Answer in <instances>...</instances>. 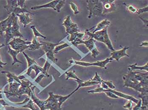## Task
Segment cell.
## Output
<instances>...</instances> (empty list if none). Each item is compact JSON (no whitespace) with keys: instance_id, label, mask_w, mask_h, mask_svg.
<instances>
[{"instance_id":"1","label":"cell","mask_w":148,"mask_h":110,"mask_svg":"<svg viewBox=\"0 0 148 110\" xmlns=\"http://www.w3.org/2000/svg\"><path fill=\"white\" fill-rule=\"evenodd\" d=\"M35 88L34 86L31 88V98L33 101L40 108V110H62V105L63 103L78 90L76 89L71 93L66 96L55 94L53 92H49L48 93L49 96L48 99L42 101L36 96L34 92Z\"/></svg>"},{"instance_id":"2","label":"cell","mask_w":148,"mask_h":110,"mask_svg":"<svg viewBox=\"0 0 148 110\" xmlns=\"http://www.w3.org/2000/svg\"><path fill=\"white\" fill-rule=\"evenodd\" d=\"M124 87L132 88L140 94H148V73L129 71L123 77Z\"/></svg>"},{"instance_id":"3","label":"cell","mask_w":148,"mask_h":110,"mask_svg":"<svg viewBox=\"0 0 148 110\" xmlns=\"http://www.w3.org/2000/svg\"><path fill=\"white\" fill-rule=\"evenodd\" d=\"M17 17L14 13L10 14L8 27L5 31L4 35L6 45H8L10 42V40L12 38H24V37L20 31V28L18 24Z\"/></svg>"},{"instance_id":"4","label":"cell","mask_w":148,"mask_h":110,"mask_svg":"<svg viewBox=\"0 0 148 110\" xmlns=\"http://www.w3.org/2000/svg\"><path fill=\"white\" fill-rule=\"evenodd\" d=\"M22 53L25 59L27 60V63H28V69L26 73V74L30 76L32 72V71H34L36 74L35 77H36L41 72L43 74H44L46 77H50V75L48 74V72L50 67L51 66V64L49 63L48 61H46L43 67H42L37 63L34 59L30 58L29 55L25 53L24 52H23Z\"/></svg>"},{"instance_id":"5","label":"cell","mask_w":148,"mask_h":110,"mask_svg":"<svg viewBox=\"0 0 148 110\" xmlns=\"http://www.w3.org/2000/svg\"><path fill=\"white\" fill-rule=\"evenodd\" d=\"M108 27H106L102 30L97 32L95 33L90 32L88 30H86L85 32L86 35H88L89 38H92L98 41L103 43L106 45L109 49L112 51H115V49L112 44V42L109 37L108 33Z\"/></svg>"},{"instance_id":"6","label":"cell","mask_w":148,"mask_h":110,"mask_svg":"<svg viewBox=\"0 0 148 110\" xmlns=\"http://www.w3.org/2000/svg\"><path fill=\"white\" fill-rule=\"evenodd\" d=\"M87 9L89 11L88 18L91 19L93 17H98L103 14V3L100 0L86 1Z\"/></svg>"},{"instance_id":"7","label":"cell","mask_w":148,"mask_h":110,"mask_svg":"<svg viewBox=\"0 0 148 110\" xmlns=\"http://www.w3.org/2000/svg\"><path fill=\"white\" fill-rule=\"evenodd\" d=\"M113 59L111 58H107L106 59L101 61H97L95 62H87L82 61L75 60L74 59L70 60L69 63L70 64H73L74 65H78V66H84V67H88V66H95L101 67V68L106 69V66L109 63L113 61Z\"/></svg>"},{"instance_id":"8","label":"cell","mask_w":148,"mask_h":110,"mask_svg":"<svg viewBox=\"0 0 148 110\" xmlns=\"http://www.w3.org/2000/svg\"><path fill=\"white\" fill-rule=\"evenodd\" d=\"M107 91L111 92L114 94L117 95L118 97L123 98V99H126L127 100H130L132 102L136 104L138 103L139 101L138 99H136L131 95H128V94H126L122 93V92H120L117 91L115 90H112V89H109V88L108 90H105V89H103V88H101V87H99L96 88V89H94V90H90L88 91V92L89 93L94 94L105 92Z\"/></svg>"},{"instance_id":"9","label":"cell","mask_w":148,"mask_h":110,"mask_svg":"<svg viewBox=\"0 0 148 110\" xmlns=\"http://www.w3.org/2000/svg\"><path fill=\"white\" fill-rule=\"evenodd\" d=\"M31 43V42L26 41L21 38H14L7 45H10L12 49L22 53L25 50L29 49V45Z\"/></svg>"},{"instance_id":"10","label":"cell","mask_w":148,"mask_h":110,"mask_svg":"<svg viewBox=\"0 0 148 110\" xmlns=\"http://www.w3.org/2000/svg\"><path fill=\"white\" fill-rule=\"evenodd\" d=\"M62 25L65 28L66 33L70 35L80 32L77 24L73 22L70 16L66 17L63 22Z\"/></svg>"},{"instance_id":"11","label":"cell","mask_w":148,"mask_h":110,"mask_svg":"<svg viewBox=\"0 0 148 110\" xmlns=\"http://www.w3.org/2000/svg\"><path fill=\"white\" fill-rule=\"evenodd\" d=\"M81 44L85 45L88 49L91 52V56L94 58H97V56L100 53L95 44V40L92 38H89L88 40H83L81 42Z\"/></svg>"},{"instance_id":"12","label":"cell","mask_w":148,"mask_h":110,"mask_svg":"<svg viewBox=\"0 0 148 110\" xmlns=\"http://www.w3.org/2000/svg\"><path fill=\"white\" fill-rule=\"evenodd\" d=\"M103 3V15L110 13L116 11V6L114 3L116 1L115 0H105L101 1Z\"/></svg>"},{"instance_id":"13","label":"cell","mask_w":148,"mask_h":110,"mask_svg":"<svg viewBox=\"0 0 148 110\" xmlns=\"http://www.w3.org/2000/svg\"><path fill=\"white\" fill-rule=\"evenodd\" d=\"M129 49V47H125L118 51H114L111 53V58L113 60L115 59L117 61H119L121 58L125 57H129V55L127 53V50Z\"/></svg>"},{"instance_id":"14","label":"cell","mask_w":148,"mask_h":110,"mask_svg":"<svg viewBox=\"0 0 148 110\" xmlns=\"http://www.w3.org/2000/svg\"><path fill=\"white\" fill-rule=\"evenodd\" d=\"M59 1V0L53 1L46 3V4H43V5L32 6L31 9L33 10H36L40 9H43V8H51L54 10L55 11L56 6Z\"/></svg>"},{"instance_id":"15","label":"cell","mask_w":148,"mask_h":110,"mask_svg":"<svg viewBox=\"0 0 148 110\" xmlns=\"http://www.w3.org/2000/svg\"><path fill=\"white\" fill-rule=\"evenodd\" d=\"M6 5L4 6L8 14L13 13L17 7L19 6L17 1H6Z\"/></svg>"},{"instance_id":"16","label":"cell","mask_w":148,"mask_h":110,"mask_svg":"<svg viewBox=\"0 0 148 110\" xmlns=\"http://www.w3.org/2000/svg\"><path fill=\"white\" fill-rule=\"evenodd\" d=\"M29 14L30 13H24L16 16L19 17L20 22L22 24L24 27H26L28 24L32 22L33 19L30 17Z\"/></svg>"},{"instance_id":"17","label":"cell","mask_w":148,"mask_h":110,"mask_svg":"<svg viewBox=\"0 0 148 110\" xmlns=\"http://www.w3.org/2000/svg\"><path fill=\"white\" fill-rule=\"evenodd\" d=\"M78 84V86L76 89L77 90H79L80 88H84V87H90V86H95L100 84V83L97 82L92 81L91 80L87 81H84L83 80L80 79L78 80L75 81Z\"/></svg>"},{"instance_id":"18","label":"cell","mask_w":148,"mask_h":110,"mask_svg":"<svg viewBox=\"0 0 148 110\" xmlns=\"http://www.w3.org/2000/svg\"><path fill=\"white\" fill-rule=\"evenodd\" d=\"M40 43L42 44V49L44 51L45 53L49 51H53L56 46L60 44L59 43H53L45 41H41Z\"/></svg>"},{"instance_id":"19","label":"cell","mask_w":148,"mask_h":110,"mask_svg":"<svg viewBox=\"0 0 148 110\" xmlns=\"http://www.w3.org/2000/svg\"><path fill=\"white\" fill-rule=\"evenodd\" d=\"M20 53L21 52L19 51L12 49L10 46L8 47V53L12 56L13 59V60L12 63V65H14V64H15V63H23L22 62L19 61V60L17 59V55L19 53Z\"/></svg>"},{"instance_id":"20","label":"cell","mask_w":148,"mask_h":110,"mask_svg":"<svg viewBox=\"0 0 148 110\" xmlns=\"http://www.w3.org/2000/svg\"><path fill=\"white\" fill-rule=\"evenodd\" d=\"M110 24V22L107 19L103 20L102 21L100 22L96 26L94 30L93 31L92 33H95L99 31L102 30L103 29H105L106 27H108Z\"/></svg>"},{"instance_id":"21","label":"cell","mask_w":148,"mask_h":110,"mask_svg":"<svg viewBox=\"0 0 148 110\" xmlns=\"http://www.w3.org/2000/svg\"><path fill=\"white\" fill-rule=\"evenodd\" d=\"M32 43L29 45V50H38L40 49V47H42V44L39 41L37 38L34 37L32 41L31 42Z\"/></svg>"},{"instance_id":"22","label":"cell","mask_w":148,"mask_h":110,"mask_svg":"<svg viewBox=\"0 0 148 110\" xmlns=\"http://www.w3.org/2000/svg\"><path fill=\"white\" fill-rule=\"evenodd\" d=\"M129 71H134L135 70H140L146 71L148 72V63L143 66H138L137 63L130 65L128 66Z\"/></svg>"},{"instance_id":"23","label":"cell","mask_w":148,"mask_h":110,"mask_svg":"<svg viewBox=\"0 0 148 110\" xmlns=\"http://www.w3.org/2000/svg\"><path fill=\"white\" fill-rule=\"evenodd\" d=\"M10 15L5 20L0 22V35H2L8 28Z\"/></svg>"},{"instance_id":"24","label":"cell","mask_w":148,"mask_h":110,"mask_svg":"<svg viewBox=\"0 0 148 110\" xmlns=\"http://www.w3.org/2000/svg\"><path fill=\"white\" fill-rule=\"evenodd\" d=\"M86 35L85 32H76L73 34H70V37H69V41L70 42H72L74 40H75L77 38H80L84 39V37Z\"/></svg>"},{"instance_id":"25","label":"cell","mask_w":148,"mask_h":110,"mask_svg":"<svg viewBox=\"0 0 148 110\" xmlns=\"http://www.w3.org/2000/svg\"><path fill=\"white\" fill-rule=\"evenodd\" d=\"M66 80H69V79H73L75 80V81L79 80L80 78L77 77L75 74V71H70L66 72H65Z\"/></svg>"},{"instance_id":"26","label":"cell","mask_w":148,"mask_h":110,"mask_svg":"<svg viewBox=\"0 0 148 110\" xmlns=\"http://www.w3.org/2000/svg\"><path fill=\"white\" fill-rule=\"evenodd\" d=\"M69 46H70V45L67 44V43H63V44L58 45L57 46H56L55 48L53 51L54 53L55 54H57L61 50L68 48Z\"/></svg>"},{"instance_id":"27","label":"cell","mask_w":148,"mask_h":110,"mask_svg":"<svg viewBox=\"0 0 148 110\" xmlns=\"http://www.w3.org/2000/svg\"><path fill=\"white\" fill-rule=\"evenodd\" d=\"M30 28L32 30L34 34V37L37 38L38 37H40V38H43L44 39H46V37L42 34L40 32L38 31L35 25H32L30 27Z\"/></svg>"},{"instance_id":"28","label":"cell","mask_w":148,"mask_h":110,"mask_svg":"<svg viewBox=\"0 0 148 110\" xmlns=\"http://www.w3.org/2000/svg\"><path fill=\"white\" fill-rule=\"evenodd\" d=\"M47 57L51 61L53 62L56 63L58 61V59L56 58L54 56V53L53 51H49L45 53Z\"/></svg>"},{"instance_id":"29","label":"cell","mask_w":148,"mask_h":110,"mask_svg":"<svg viewBox=\"0 0 148 110\" xmlns=\"http://www.w3.org/2000/svg\"><path fill=\"white\" fill-rule=\"evenodd\" d=\"M139 98L142 101V106H145L148 107V94H140L138 95Z\"/></svg>"},{"instance_id":"30","label":"cell","mask_w":148,"mask_h":110,"mask_svg":"<svg viewBox=\"0 0 148 110\" xmlns=\"http://www.w3.org/2000/svg\"><path fill=\"white\" fill-rule=\"evenodd\" d=\"M32 99H30L27 104L23 106L22 108H28L31 109L32 110H40L39 109H36L34 105V103Z\"/></svg>"},{"instance_id":"31","label":"cell","mask_w":148,"mask_h":110,"mask_svg":"<svg viewBox=\"0 0 148 110\" xmlns=\"http://www.w3.org/2000/svg\"><path fill=\"white\" fill-rule=\"evenodd\" d=\"M65 3L66 1L64 0H59V2L56 6L55 11H57L58 13L60 12L62 8L65 4Z\"/></svg>"},{"instance_id":"32","label":"cell","mask_w":148,"mask_h":110,"mask_svg":"<svg viewBox=\"0 0 148 110\" xmlns=\"http://www.w3.org/2000/svg\"><path fill=\"white\" fill-rule=\"evenodd\" d=\"M69 4L70 5L71 9L74 12V14L76 15V14L79 13L80 11L78 10V7L74 3L71 2L69 3Z\"/></svg>"},{"instance_id":"33","label":"cell","mask_w":148,"mask_h":110,"mask_svg":"<svg viewBox=\"0 0 148 110\" xmlns=\"http://www.w3.org/2000/svg\"><path fill=\"white\" fill-rule=\"evenodd\" d=\"M124 4H125V6H126L128 10L129 11L132 13H137L138 9L136 8L131 5H127L125 3H124Z\"/></svg>"},{"instance_id":"34","label":"cell","mask_w":148,"mask_h":110,"mask_svg":"<svg viewBox=\"0 0 148 110\" xmlns=\"http://www.w3.org/2000/svg\"><path fill=\"white\" fill-rule=\"evenodd\" d=\"M103 82L108 86L109 89H112V90H114V89H116V86L114 85V84L111 81H105L103 80Z\"/></svg>"},{"instance_id":"35","label":"cell","mask_w":148,"mask_h":110,"mask_svg":"<svg viewBox=\"0 0 148 110\" xmlns=\"http://www.w3.org/2000/svg\"><path fill=\"white\" fill-rule=\"evenodd\" d=\"M91 81H92L97 82H99L100 83H101L103 81V79L98 75V74L97 72H96L95 77H93L92 79H91Z\"/></svg>"},{"instance_id":"36","label":"cell","mask_w":148,"mask_h":110,"mask_svg":"<svg viewBox=\"0 0 148 110\" xmlns=\"http://www.w3.org/2000/svg\"><path fill=\"white\" fill-rule=\"evenodd\" d=\"M132 106H133V102H132L131 101L129 100V101H127V102L123 106V108L129 110H132V108H133Z\"/></svg>"},{"instance_id":"37","label":"cell","mask_w":148,"mask_h":110,"mask_svg":"<svg viewBox=\"0 0 148 110\" xmlns=\"http://www.w3.org/2000/svg\"><path fill=\"white\" fill-rule=\"evenodd\" d=\"M142 101L140 99L139 100L138 102L137 103L136 105H135L134 107L132 108V110H140L142 107Z\"/></svg>"},{"instance_id":"38","label":"cell","mask_w":148,"mask_h":110,"mask_svg":"<svg viewBox=\"0 0 148 110\" xmlns=\"http://www.w3.org/2000/svg\"><path fill=\"white\" fill-rule=\"evenodd\" d=\"M106 94L109 98L113 99H118L119 97H118L116 94H114L113 92L110 91H107L105 92Z\"/></svg>"},{"instance_id":"39","label":"cell","mask_w":148,"mask_h":110,"mask_svg":"<svg viewBox=\"0 0 148 110\" xmlns=\"http://www.w3.org/2000/svg\"><path fill=\"white\" fill-rule=\"evenodd\" d=\"M148 6H147L143 7V8L138 9L137 13L138 14H141V13H143L148 12Z\"/></svg>"},{"instance_id":"40","label":"cell","mask_w":148,"mask_h":110,"mask_svg":"<svg viewBox=\"0 0 148 110\" xmlns=\"http://www.w3.org/2000/svg\"><path fill=\"white\" fill-rule=\"evenodd\" d=\"M26 1H20L18 0L17 1V3H18V6H20L21 9H24L26 8V6H25V3Z\"/></svg>"},{"instance_id":"41","label":"cell","mask_w":148,"mask_h":110,"mask_svg":"<svg viewBox=\"0 0 148 110\" xmlns=\"http://www.w3.org/2000/svg\"><path fill=\"white\" fill-rule=\"evenodd\" d=\"M5 44H2L0 45V49L2 48L3 47H4ZM7 64L6 63H4L1 61V55H0V67L1 68H3V66H5Z\"/></svg>"},{"instance_id":"42","label":"cell","mask_w":148,"mask_h":110,"mask_svg":"<svg viewBox=\"0 0 148 110\" xmlns=\"http://www.w3.org/2000/svg\"><path fill=\"white\" fill-rule=\"evenodd\" d=\"M46 77L44 74H40V76H38V77H37V78L35 79V82L37 83V84H39L40 82L41 81V80H42V79L43 78H45Z\"/></svg>"},{"instance_id":"43","label":"cell","mask_w":148,"mask_h":110,"mask_svg":"<svg viewBox=\"0 0 148 110\" xmlns=\"http://www.w3.org/2000/svg\"><path fill=\"white\" fill-rule=\"evenodd\" d=\"M140 47L144 46V47H147L148 46V42L147 41H145L142 42L141 44L140 45Z\"/></svg>"},{"instance_id":"44","label":"cell","mask_w":148,"mask_h":110,"mask_svg":"<svg viewBox=\"0 0 148 110\" xmlns=\"http://www.w3.org/2000/svg\"><path fill=\"white\" fill-rule=\"evenodd\" d=\"M139 18L141 19V20L143 22V24H144V25H145V27H147L148 28V20H145L143 19V18H141V17H140Z\"/></svg>"},{"instance_id":"45","label":"cell","mask_w":148,"mask_h":110,"mask_svg":"<svg viewBox=\"0 0 148 110\" xmlns=\"http://www.w3.org/2000/svg\"><path fill=\"white\" fill-rule=\"evenodd\" d=\"M140 110H148V107L145 106H142Z\"/></svg>"},{"instance_id":"46","label":"cell","mask_w":148,"mask_h":110,"mask_svg":"<svg viewBox=\"0 0 148 110\" xmlns=\"http://www.w3.org/2000/svg\"><path fill=\"white\" fill-rule=\"evenodd\" d=\"M3 92V90L0 88V93H2Z\"/></svg>"}]
</instances>
